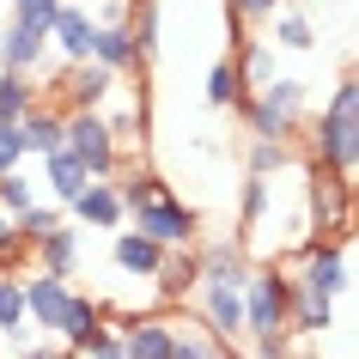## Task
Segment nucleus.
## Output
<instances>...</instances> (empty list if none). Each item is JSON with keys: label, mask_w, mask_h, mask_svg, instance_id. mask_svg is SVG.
Here are the masks:
<instances>
[{"label": "nucleus", "mask_w": 359, "mask_h": 359, "mask_svg": "<svg viewBox=\"0 0 359 359\" xmlns=\"http://www.w3.org/2000/svg\"><path fill=\"white\" fill-rule=\"evenodd\" d=\"M79 359H128V347H122V329H104V335H97Z\"/></svg>", "instance_id": "ea45409f"}, {"label": "nucleus", "mask_w": 359, "mask_h": 359, "mask_svg": "<svg viewBox=\"0 0 359 359\" xmlns=\"http://www.w3.org/2000/svg\"><path fill=\"white\" fill-rule=\"evenodd\" d=\"M201 280H226V286H244L250 280V262H244V244H208L195 256Z\"/></svg>", "instance_id": "a211bd4d"}, {"label": "nucleus", "mask_w": 359, "mask_h": 359, "mask_svg": "<svg viewBox=\"0 0 359 359\" xmlns=\"http://www.w3.org/2000/svg\"><path fill=\"white\" fill-rule=\"evenodd\" d=\"M31 201H37V183H31L25 170H0V208L19 219V213L31 208Z\"/></svg>", "instance_id": "c85d7f7f"}, {"label": "nucleus", "mask_w": 359, "mask_h": 359, "mask_svg": "<svg viewBox=\"0 0 359 359\" xmlns=\"http://www.w3.org/2000/svg\"><path fill=\"white\" fill-rule=\"evenodd\" d=\"M19 165H25V140L13 122H0V170H19Z\"/></svg>", "instance_id": "58836bf2"}, {"label": "nucleus", "mask_w": 359, "mask_h": 359, "mask_svg": "<svg viewBox=\"0 0 359 359\" xmlns=\"http://www.w3.org/2000/svg\"><path fill=\"white\" fill-rule=\"evenodd\" d=\"M244 79H238V61H219V67H213L208 74V104L213 110H238V104H244Z\"/></svg>", "instance_id": "a878e982"}, {"label": "nucleus", "mask_w": 359, "mask_h": 359, "mask_svg": "<svg viewBox=\"0 0 359 359\" xmlns=\"http://www.w3.org/2000/svg\"><path fill=\"white\" fill-rule=\"evenodd\" d=\"M353 128H359V122H341V116L323 110V116H317V134H311V152H317L329 170H353V165H359V152H353Z\"/></svg>", "instance_id": "9b49d317"}, {"label": "nucleus", "mask_w": 359, "mask_h": 359, "mask_svg": "<svg viewBox=\"0 0 359 359\" xmlns=\"http://www.w3.org/2000/svg\"><path fill=\"white\" fill-rule=\"evenodd\" d=\"M329 116H341V122H359V79H341L335 92H329Z\"/></svg>", "instance_id": "e433bc0d"}, {"label": "nucleus", "mask_w": 359, "mask_h": 359, "mask_svg": "<svg viewBox=\"0 0 359 359\" xmlns=\"http://www.w3.org/2000/svg\"><path fill=\"white\" fill-rule=\"evenodd\" d=\"M19 359H79V353H74V347H61V353H43V347H25Z\"/></svg>", "instance_id": "79ce46f5"}, {"label": "nucleus", "mask_w": 359, "mask_h": 359, "mask_svg": "<svg viewBox=\"0 0 359 359\" xmlns=\"http://www.w3.org/2000/svg\"><path fill=\"white\" fill-rule=\"evenodd\" d=\"M43 177H49V189H55V201H61V208H67V201H74V195L86 189V183H92V177H86V165H79V158H74L67 147L43 152Z\"/></svg>", "instance_id": "6ab92c4d"}, {"label": "nucleus", "mask_w": 359, "mask_h": 359, "mask_svg": "<svg viewBox=\"0 0 359 359\" xmlns=\"http://www.w3.org/2000/svg\"><path fill=\"white\" fill-rule=\"evenodd\" d=\"M286 311H292V280H280V268H250L244 329L250 335H274V329H286Z\"/></svg>", "instance_id": "f03ea898"}, {"label": "nucleus", "mask_w": 359, "mask_h": 359, "mask_svg": "<svg viewBox=\"0 0 359 359\" xmlns=\"http://www.w3.org/2000/svg\"><path fill=\"white\" fill-rule=\"evenodd\" d=\"M61 147L86 165V177H110L116 170V134L97 110H67L61 116Z\"/></svg>", "instance_id": "f257e3e1"}, {"label": "nucleus", "mask_w": 359, "mask_h": 359, "mask_svg": "<svg viewBox=\"0 0 359 359\" xmlns=\"http://www.w3.org/2000/svg\"><path fill=\"white\" fill-rule=\"evenodd\" d=\"M67 299H74V286L61 280V274H49V268L25 274V317L37 323V329H61V311H67Z\"/></svg>", "instance_id": "0eeeda50"}, {"label": "nucleus", "mask_w": 359, "mask_h": 359, "mask_svg": "<svg viewBox=\"0 0 359 359\" xmlns=\"http://www.w3.org/2000/svg\"><path fill=\"white\" fill-rule=\"evenodd\" d=\"M61 341H67V347H74V353H86V347H92L97 335H104V304L97 299H67V311H61V329H55Z\"/></svg>", "instance_id": "4468645a"}, {"label": "nucleus", "mask_w": 359, "mask_h": 359, "mask_svg": "<svg viewBox=\"0 0 359 359\" xmlns=\"http://www.w3.org/2000/svg\"><path fill=\"white\" fill-rule=\"evenodd\" d=\"M238 79H244V92H250V86L262 92L268 79H274V43H244V55H238Z\"/></svg>", "instance_id": "bb28decb"}, {"label": "nucleus", "mask_w": 359, "mask_h": 359, "mask_svg": "<svg viewBox=\"0 0 359 359\" xmlns=\"http://www.w3.org/2000/svg\"><path fill=\"white\" fill-rule=\"evenodd\" d=\"M67 67H74V74H67V86H61V92H67V104H74V110H97V104L116 92V79H122V74H110L104 61H67Z\"/></svg>", "instance_id": "ddd939ff"}, {"label": "nucleus", "mask_w": 359, "mask_h": 359, "mask_svg": "<svg viewBox=\"0 0 359 359\" xmlns=\"http://www.w3.org/2000/svg\"><path fill=\"white\" fill-rule=\"evenodd\" d=\"M268 43H274V49H311V25L299 19V13H274V31H268Z\"/></svg>", "instance_id": "c756f323"}, {"label": "nucleus", "mask_w": 359, "mask_h": 359, "mask_svg": "<svg viewBox=\"0 0 359 359\" xmlns=\"http://www.w3.org/2000/svg\"><path fill=\"white\" fill-rule=\"evenodd\" d=\"M55 13H61V0H13V19L31 25V31H49Z\"/></svg>", "instance_id": "f704fd0d"}, {"label": "nucleus", "mask_w": 359, "mask_h": 359, "mask_svg": "<svg viewBox=\"0 0 359 359\" xmlns=\"http://www.w3.org/2000/svg\"><path fill=\"white\" fill-rule=\"evenodd\" d=\"M37 104V74H6L0 67V122H19Z\"/></svg>", "instance_id": "5701e85b"}, {"label": "nucleus", "mask_w": 359, "mask_h": 359, "mask_svg": "<svg viewBox=\"0 0 359 359\" xmlns=\"http://www.w3.org/2000/svg\"><path fill=\"white\" fill-rule=\"evenodd\" d=\"M286 329H299V335H329V329H335V299H317V292H299V286H292Z\"/></svg>", "instance_id": "aec40b11"}, {"label": "nucleus", "mask_w": 359, "mask_h": 359, "mask_svg": "<svg viewBox=\"0 0 359 359\" xmlns=\"http://www.w3.org/2000/svg\"><path fill=\"white\" fill-rule=\"evenodd\" d=\"M152 280H158V299H183L195 280H201V268H195L189 250H165L158 268H152Z\"/></svg>", "instance_id": "4be33fe9"}, {"label": "nucleus", "mask_w": 359, "mask_h": 359, "mask_svg": "<svg viewBox=\"0 0 359 359\" xmlns=\"http://www.w3.org/2000/svg\"><path fill=\"white\" fill-rule=\"evenodd\" d=\"M353 152H359V128H353Z\"/></svg>", "instance_id": "37998d69"}, {"label": "nucleus", "mask_w": 359, "mask_h": 359, "mask_svg": "<svg viewBox=\"0 0 359 359\" xmlns=\"http://www.w3.org/2000/svg\"><path fill=\"white\" fill-rule=\"evenodd\" d=\"M170 359H226V341L201 335V329H177V347H170Z\"/></svg>", "instance_id": "7c9ffc66"}, {"label": "nucleus", "mask_w": 359, "mask_h": 359, "mask_svg": "<svg viewBox=\"0 0 359 359\" xmlns=\"http://www.w3.org/2000/svg\"><path fill=\"white\" fill-rule=\"evenodd\" d=\"M25 250H31V244H25V238H19V226H13V213L0 208V262H19Z\"/></svg>", "instance_id": "4c0bfd02"}, {"label": "nucleus", "mask_w": 359, "mask_h": 359, "mask_svg": "<svg viewBox=\"0 0 359 359\" xmlns=\"http://www.w3.org/2000/svg\"><path fill=\"white\" fill-rule=\"evenodd\" d=\"M31 250H37V262L49 268V274L74 280V268H79V231H74V226H55L43 244H31Z\"/></svg>", "instance_id": "412c9836"}, {"label": "nucleus", "mask_w": 359, "mask_h": 359, "mask_svg": "<svg viewBox=\"0 0 359 359\" xmlns=\"http://www.w3.org/2000/svg\"><path fill=\"white\" fill-rule=\"evenodd\" d=\"M110 256H116V268H122V274H134V280H152V268H158L165 244H152L147 231H116Z\"/></svg>", "instance_id": "2eb2a0df"}, {"label": "nucleus", "mask_w": 359, "mask_h": 359, "mask_svg": "<svg viewBox=\"0 0 359 359\" xmlns=\"http://www.w3.org/2000/svg\"><path fill=\"white\" fill-rule=\"evenodd\" d=\"M128 31H134V55L140 61L158 55V6H152V0H140V19H134Z\"/></svg>", "instance_id": "473e14b6"}, {"label": "nucleus", "mask_w": 359, "mask_h": 359, "mask_svg": "<svg viewBox=\"0 0 359 359\" xmlns=\"http://www.w3.org/2000/svg\"><path fill=\"white\" fill-rule=\"evenodd\" d=\"M49 43L61 49V61H92V43H97V19L74 0H61L55 25H49Z\"/></svg>", "instance_id": "6e6552de"}, {"label": "nucleus", "mask_w": 359, "mask_h": 359, "mask_svg": "<svg viewBox=\"0 0 359 359\" xmlns=\"http://www.w3.org/2000/svg\"><path fill=\"white\" fill-rule=\"evenodd\" d=\"M292 286H299V292H317V299H341V292H347V256H341L335 244L311 238V244H304V274Z\"/></svg>", "instance_id": "39448f33"}, {"label": "nucleus", "mask_w": 359, "mask_h": 359, "mask_svg": "<svg viewBox=\"0 0 359 359\" xmlns=\"http://www.w3.org/2000/svg\"><path fill=\"white\" fill-rule=\"evenodd\" d=\"M311 231H347L353 219V189H347V170H329L317 177V195H311Z\"/></svg>", "instance_id": "1a4fd4ad"}, {"label": "nucleus", "mask_w": 359, "mask_h": 359, "mask_svg": "<svg viewBox=\"0 0 359 359\" xmlns=\"http://www.w3.org/2000/svg\"><path fill=\"white\" fill-rule=\"evenodd\" d=\"M128 219H134V231H147L152 244H165V250H189L195 244V213L183 208V201H170V195L147 201V208H134Z\"/></svg>", "instance_id": "7ed1b4c3"}, {"label": "nucleus", "mask_w": 359, "mask_h": 359, "mask_svg": "<svg viewBox=\"0 0 359 359\" xmlns=\"http://www.w3.org/2000/svg\"><path fill=\"white\" fill-rule=\"evenodd\" d=\"M292 165V152H286V140H256L250 147V177H274V170Z\"/></svg>", "instance_id": "72a5a7b5"}, {"label": "nucleus", "mask_w": 359, "mask_h": 359, "mask_svg": "<svg viewBox=\"0 0 359 359\" xmlns=\"http://www.w3.org/2000/svg\"><path fill=\"white\" fill-rule=\"evenodd\" d=\"M43 61H49V31H31L19 19L0 31V67L6 74H37Z\"/></svg>", "instance_id": "9d476101"}, {"label": "nucleus", "mask_w": 359, "mask_h": 359, "mask_svg": "<svg viewBox=\"0 0 359 359\" xmlns=\"http://www.w3.org/2000/svg\"><path fill=\"white\" fill-rule=\"evenodd\" d=\"M256 97H262L268 110H280L286 122H299V116H304V79H292V74H274Z\"/></svg>", "instance_id": "b1692460"}, {"label": "nucleus", "mask_w": 359, "mask_h": 359, "mask_svg": "<svg viewBox=\"0 0 359 359\" xmlns=\"http://www.w3.org/2000/svg\"><path fill=\"white\" fill-rule=\"evenodd\" d=\"M116 189H122V208L134 213V208H147V201H158V195H165V183L140 170V177H128V183H116Z\"/></svg>", "instance_id": "c9c22d12"}, {"label": "nucleus", "mask_w": 359, "mask_h": 359, "mask_svg": "<svg viewBox=\"0 0 359 359\" xmlns=\"http://www.w3.org/2000/svg\"><path fill=\"white\" fill-rule=\"evenodd\" d=\"M122 347H128V359H170V347H177V323H165V317H128V323H122Z\"/></svg>", "instance_id": "f8f14e48"}, {"label": "nucleus", "mask_w": 359, "mask_h": 359, "mask_svg": "<svg viewBox=\"0 0 359 359\" xmlns=\"http://www.w3.org/2000/svg\"><path fill=\"white\" fill-rule=\"evenodd\" d=\"M250 359H292V335H286V329L256 335V353H250Z\"/></svg>", "instance_id": "a19ab883"}, {"label": "nucleus", "mask_w": 359, "mask_h": 359, "mask_svg": "<svg viewBox=\"0 0 359 359\" xmlns=\"http://www.w3.org/2000/svg\"><path fill=\"white\" fill-rule=\"evenodd\" d=\"M238 110H244V122H250V134H256V140H286V134H292V122H286L280 110H268L262 97H244Z\"/></svg>", "instance_id": "cd10ccee"}, {"label": "nucleus", "mask_w": 359, "mask_h": 359, "mask_svg": "<svg viewBox=\"0 0 359 359\" xmlns=\"http://www.w3.org/2000/svg\"><path fill=\"white\" fill-rule=\"evenodd\" d=\"M13 226H19V238H25V244H43V238H49V231L61 226V208H37V201H31V208H25L19 219H13Z\"/></svg>", "instance_id": "2f4dec72"}, {"label": "nucleus", "mask_w": 359, "mask_h": 359, "mask_svg": "<svg viewBox=\"0 0 359 359\" xmlns=\"http://www.w3.org/2000/svg\"><path fill=\"white\" fill-rule=\"evenodd\" d=\"M61 116H67V110H43V104H31V110L13 122V128H19V140H25V158H31V152L43 158V152L61 147Z\"/></svg>", "instance_id": "f3484780"}, {"label": "nucleus", "mask_w": 359, "mask_h": 359, "mask_svg": "<svg viewBox=\"0 0 359 359\" xmlns=\"http://www.w3.org/2000/svg\"><path fill=\"white\" fill-rule=\"evenodd\" d=\"M92 61H104L110 74H128V67H140V55H134V31H128V19H110V25H97Z\"/></svg>", "instance_id": "dca6fc26"}, {"label": "nucleus", "mask_w": 359, "mask_h": 359, "mask_svg": "<svg viewBox=\"0 0 359 359\" xmlns=\"http://www.w3.org/2000/svg\"><path fill=\"white\" fill-rule=\"evenodd\" d=\"M67 213H74L79 226H92V231H116L122 219H128V208H122V189H116L110 177H92L86 189L67 201Z\"/></svg>", "instance_id": "423d86ee"}, {"label": "nucleus", "mask_w": 359, "mask_h": 359, "mask_svg": "<svg viewBox=\"0 0 359 359\" xmlns=\"http://www.w3.org/2000/svg\"><path fill=\"white\" fill-rule=\"evenodd\" d=\"M201 286V323H208V335L213 341H238L250 335L244 329V286H226V280H195Z\"/></svg>", "instance_id": "20e7f679"}, {"label": "nucleus", "mask_w": 359, "mask_h": 359, "mask_svg": "<svg viewBox=\"0 0 359 359\" xmlns=\"http://www.w3.org/2000/svg\"><path fill=\"white\" fill-rule=\"evenodd\" d=\"M25 274H13V280H0V335H13V341H25L31 329H25Z\"/></svg>", "instance_id": "393cba45"}]
</instances>
